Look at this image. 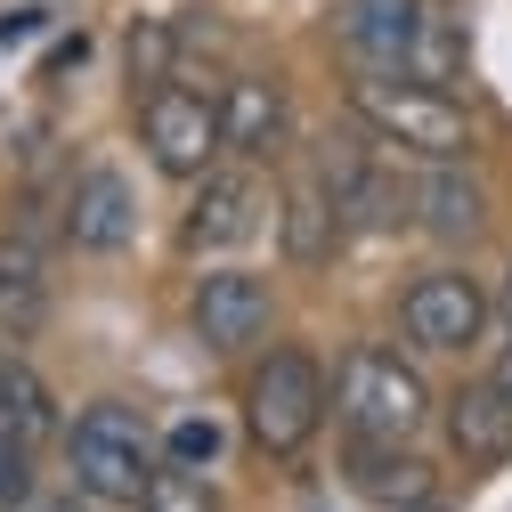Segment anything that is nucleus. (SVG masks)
<instances>
[{
	"label": "nucleus",
	"instance_id": "obj_1",
	"mask_svg": "<svg viewBox=\"0 0 512 512\" xmlns=\"http://www.w3.org/2000/svg\"><path fill=\"white\" fill-rule=\"evenodd\" d=\"M350 114L366 122L382 147L423 155V163H464V147H472V122H464L456 90H423V82H407V74H366V82H350Z\"/></svg>",
	"mask_w": 512,
	"mask_h": 512
},
{
	"label": "nucleus",
	"instance_id": "obj_2",
	"mask_svg": "<svg viewBox=\"0 0 512 512\" xmlns=\"http://www.w3.org/2000/svg\"><path fill=\"white\" fill-rule=\"evenodd\" d=\"M326 407L342 415L350 439H399V447H415V431L431 423V391L399 350H350Z\"/></svg>",
	"mask_w": 512,
	"mask_h": 512
},
{
	"label": "nucleus",
	"instance_id": "obj_3",
	"mask_svg": "<svg viewBox=\"0 0 512 512\" xmlns=\"http://www.w3.org/2000/svg\"><path fill=\"white\" fill-rule=\"evenodd\" d=\"M244 423H252L261 456H301L317 439V423H326V374H317V358L309 350H269V366L244 391Z\"/></svg>",
	"mask_w": 512,
	"mask_h": 512
},
{
	"label": "nucleus",
	"instance_id": "obj_4",
	"mask_svg": "<svg viewBox=\"0 0 512 512\" xmlns=\"http://www.w3.org/2000/svg\"><path fill=\"white\" fill-rule=\"evenodd\" d=\"M74 480L98 496V504H139L147 472H155V447H147V423L122 407V399H98L82 423H74Z\"/></svg>",
	"mask_w": 512,
	"mask_h": 512
},
{
	"label": "nucleus",
	"instance_id": "obj_5",
	"mask_svg": "<svg viewBox=\"0 0 512 512\" xmlns=\"http://www.w3.org/2000/svg\"><path fill=\"white\" fill-rule=\"evenodd\" d=\"M139 139H147L155 171L204 179V171L220 163V98L187 90L179 74H171V82H147V98H139Z\"/></svg>",
	"mask_w": 512,
	"mask_h": 512
},
{
	"label": "nucleus",
	"instance_id": "obj_6",
	"mask_svg": "<svg viewBox=\"0 0 512 512\" xmlns=\"http://www.w3.org/2000/svg\"><path fill=\"white\" fill-rule=\"evenodd\" d=\"M317 187L334 196L342 228H407L415 220V179H399V147H326Z\"/></svg>",
	"mask_w": 512,
	"mask_h": 512
},
{
	"label": "nucleus",
	"instance_id": "obj_7",
	"mask_svg": "<svg viewBox=\"0 0 512 512\" xmlns=\"http://www.w3.org/2000/svg\"><path fill=\"white\" fill-rule=\"evenodd\" d=\"M261 220H269L261 171H220V163H212V171L196 179L187 220H179V244H187V252H236V244L261 236Z\"/></svg>",
	"mask_w": 512,
	"mask_h": 512
},
{
	"label": "nucleus",
	"instance_id": "obj_8",
	"mask_svg": "<svg viewBox=\"0 0 512 512\" xmlns=\"http://www.w3.org/2000/svg\"><path fill=\"white\" fill-rule=\"evenodd\" d=\"M480 326H488V293H480V277H464V269H431V277H415V293H407V334H415L423 350H464Z\"/></svg>",
	"mask_w": 512,
	"mask_h": 512
},
{
	"label": "nucleus",
	"instance_id": "obj_9",
	"mask_svg": "<svg viewBox=\"0 0 512 512\" xmlns=\"http://www.w3.org/2000/svg\"><path fill=\"white\" fill-rule=\"evenodd\" d=\"M131 228H139L131 179H122L114 163H90V171L66 187V236H74V252H122Z\"/></svg>",
	"mask_w": 512,
	"mask_h": 512
},
{
	"label": "nucleus",
	"instance_id": "obj_10",
	"mask_svg": "<svg viewBox=\"0 0 512 512\" xmlns=\"http://www.w3.org/2000/svg\"><path fill=\"white\" fill-rule=\"evenodd\" d=\"M285 139H293L285 82H269V74H228V90H220V147H236V155H277Z\"/></svg>",
	"mask_w": 512,
	"mask_h": 512
},
{
	"label": "nucleus",
	"instance_id": "obj_11",
	"mask_svg": "<svg viewBox=\"0 0 512 512\" xmlns=\"http://www.w3.org/2000/svg\"><path fill=\"white\" fill-rule=\"evenodd\" d=\"M196 334H204L220 358L244 350V342H261V334H269V285L244 277V269L204 277V285H196Z\"/></svg>",
	"mask_w": 512,
	"mask_h": 512
},
{
	"label": "nucleus",
	"instance_id": "obj_12",
	"mask_svg": "<svg viewBox=\"0 0 512 512\" xmlns=\"http://www.w3.org/2000/svg\"><path fill=\"white\" fill-rule=\"evenodd\" d=\"M464 17L447 9V0H415V17H407V49H399V74L423 82V90H456L464 82Z\"/></svg>",
	"mask_w": 512,
	"mask_h": 512
},
{
	"label": "nucleus",
	"instance_id": "obj_13",
	"mask_svg": "<svg viewBox=\"0 0 512 512\" xmlns=\"http://www.w3.org/2000/svg\"><path fill=\"white\" fill-rule=\"evenodd\" d=\"M350 488L382 512H407V504L431 496V464L399 439H350Z\"/></svg>",
	"mask_w": 512,
	"mask_h": 512
},
{
	"label": "nucleus",
	"instance_id": "obj_14",
	"mask_svg": "<svg viewBox=\"0 0 512 512\" xmlns=\"http://www.w3.org/2000/svg\"><path fill=\"white\" fill-rule=\"evenodd\" d=\"M447 439H456L464 464H512V399L496 382H464L447 399Z\"/></svg>",
	"mask_w": 512,
	"mask_h": 512
},
{
	"label": "nucleus",
	"instance_id": "obj_15",
	"mask_svg": "<svg viewBox=\"0 0 512 512\" xmlns=\"http://www.w3.org/2000/svg\"><path fill=\"white\" fill-rule=\"evenodd\" d=\"M480 220H488V196H480V179L464 163H431L415 179V228L464 244V236H480Z\"/></svg>",
	"mask_w": 512,
	"mask_h": 512
},
{
	"label": "nucleus",
	"instance_id": "obj_16",
	"mask_svg": "<svg viewBox=\"0 0 512 512\" xmlns=\"http://www.w3.org/2000/svg\"><path fill=\"white\" fill-rule=\"evenodd\" d=\"M277 236H285V261L293 269H317V261H334V252H342V212H334V196H326V187H293V196L277 204Z\"/></svg>",
	"mask_w": 512,
	"mask_h": 512
},
{
	"label": "nucleus",
	"instance_id": "obj_17",
	"mask_svg": "<svg viewBox=\"0 0 512 512\" xmlns=\"http://www.w3.org/2000/svg\"><path fill=\"white\" fill-rule=\"evenodd\" d=\"M49 431H57V399H49V382H41L25 358H0V439L41 447Z\"/></svg>",
	"mask_w": 512,
	"mask_h": 512
},
{
	"label": "nucleus",
	"instance_id": "obj_18",
	"mask_svg": "<svg viewBox=\"0 0 512 512\" xmlns=\"http://www.w3.org/2000/svg\"><path fill=\"white\" fill-rule=\"evenodd\" d=\"M407 17H415V0H350V9H342V41L366 57L374 74H399Z\"/></svg>",
	"mask_w": 512,
	"mask_h": 512
},
{
	"label": "nucleus",
	"instance_id": "obj_19",
	"mask_svg": "<svg viewBox=\"0 0 512 512\" xmlns=\"http://www.w3.org/2000/svg\"><path fill=\"white\" fill-rule=\"evenodd\" d=\"M49 309V261L33 236H0V326H33V317Z\"/></svg>",
	"mask_w": 512,
	"mask_h": 512
},
{
	"label": "nucleus",
	"instance_id": "obj_20",
	"mask_svg": "<svg viewBox=\"0 0 512 512\" xmlns=\"http://www.w3.org/2000/svg\"><path fill=\"white\" fill-rule=\"evenodd\" d=\"M139 512H220V496L204 488V472H187V464H155L147 488H139Z\"/></svg>",
	"mask_w": 512,
	"mask_h": 512
},
{
	"label": "nucleus",
	"instance_id": "obj_21",
	"mask_svg": "<svg viewBox=\"0 0 512 512\" xmlns=\"http://www.w3.org/2000/svg\"><path fill=\"white\" fill-rule=\"evenodd\" d=\"M163 447H171V464H187V472H204V464H220V447H228V431H220L212 415H179Z\"/></svg>",
	"mask_w": 512,
	"mask_h": 512
},
{
	"label": "nucleus",
	"instance_id": "obj_22",
	"mask_svg": "<svg viewBox=\"0 0 512 512\" xmlns=\"http://www.w3.org/2000/svg\"><path fill=\"white\" fill-rule=\"evenodd\" d=\"M179 66V25H139L131 33V82H171Z\"/></svg>",
	"mask_w": 512,
	"mask_h": 512
},
{
	"label": "nucleus",
	"instance_id": "obj_23",
	"mask_svg": "<svg viewBox=\"0 0 512 512\" xmlns=\"http://www.w3.org/2000/svg\"><path fill=\"white\" fill-rule=\"evenodd\" d=\"M25 496H33V447L0 439V512H9V504H25Z\"/></svg>",
	"mask_w": 512,
	"mask_h": 512
},
{
	"label": "nucleus",
	"instance_id": "obj_24",
	"mask_svg": "<svg viewBox=\"0 0 512 512\" xmlns=\"http://www.w3.org/2000/svg\"><path fill=\"white\" fill-rule=\"evenodd\" d=\"M49 25V9H41V0H25V9H0V49H17V41H33Z\"/></svg>",
	"mask_w": 512,
	"mask_h": 512
},
{
	"label": "nucleus",
	"instance_id": "obj_25",
	"mask_svg": "<svg viewBox=\"0 0 512 512\" xmlns=\"http://www.w3.org/2000/svg\"><path fill=\"white\" fill-rule=\"evenodd\" d=\"M488 382H496V391L512 399V342H504V358H496V374H488Z\"/></svg>",
	"mask_w": 512,
	"mask_h": 512
},
{
	"label": "nucleus",
	"instance_id": "obj_26",
	"mask_svg": "<svg viewBox=\"0 0 512 512\" xmlns=\"http://www.w3.org/2000/svg\"><path fill=\"white\" fill-rule=\"evenodd\" d=\"M9 512H74V504H49V496H25V504H9Z\"/></svg>",
	"mask_w": 512,
	"mask_h": 512
},
{
	"label": "nucleus",
	"instance_id": "obj_27",
	"mask_svg": "<svg viewBox=\"0 0 512 512\" xmlns=\"http://www.w3.org/2000/svg\"><path fill=\"white\" fill-rule=\"evenodd\" d=\"M496 309H504V326H512V277H504V301H496Z\"/></svg>",
	"mask_w": 512,
	"mask_h": 512
},
{
	"label": "nucleus",
	"instance_id": "obj_28",
	"mask_svg": "<svg viewBox=\"0 0 512 512\" xmlns=\"http://www.w3.org/2000/svg\"><path fill=\"white\" fill-rule=\"evenodd\" d=\"M407 512H439V504H431V496H423V504H407Z\"/></svg>",
	"mask_w": 512,
	"mask_h": 512
}]
</instances>
